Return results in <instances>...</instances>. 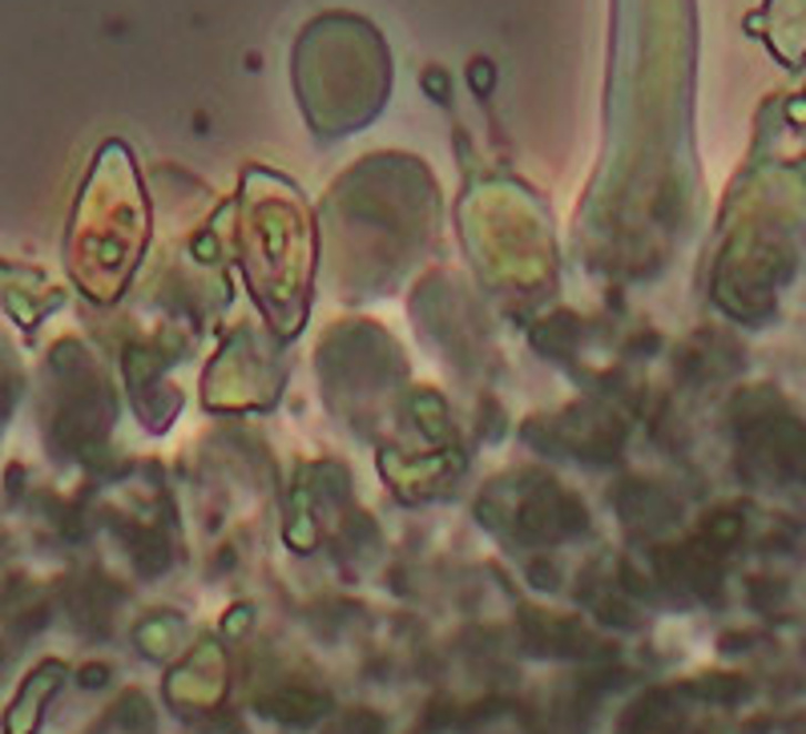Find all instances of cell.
Here are the masks:
<instances>
[{
    "label": "cell",
    "instance_id": "cell-5",
    "mask_svg": "<svg viewBox=\"0 0 806 734\" xmlns=\"http://www.w3.org/2000/svg\"><path fill=\"white\" fill-rule=\"evenodd\" d=\"M105 679H110V670H105V666H85V674H81V682H85V686H101Z\"/></svg>",
    "mask_w": 806,
    "mask_h": 734
},
{
    "label": "cell",
    "instance_id": "cell-2",
    "mask_svg": "<svg viewBox=\"0 0 806 734\" xmlns=\"http://www.w3.org/2000/svg\"><path fill=\"white\" fill-rule=\"evenodd\" d=\"M258 714H266L271 723H283V726H310L315 718L327 714V694L307 686L275 690V694L258 699Z\"/></svg>",
    "mask_w": 806,
    "mask_h": 734
},
{
    "label": "cell",
    "instance_id": "cell-3",
    "mask_svg": "<svg viewBox=\"0 0 806 734\" xmlns=\"http://www.w3.org/2000/svg\"><path fill=\"white\" fill-rule=\"evenodd\" d=\"M537 625H524L532 650L552 657H581L585 650H593V638L581 630L577 622H561V618H532Z\"/></svg>",
    "mask_w": 806,
    "mask_h": 734
},
{
    "label": "cell",
    "instance_id": "cell-4",
    "mask_svg": "<svg viewBox=\"0 0 806 734\" xmlns=\"http://www.w3.org/2000/svg\"><path fill=\"white\" fill-rule=\"evenodd\" d=\"M702 694H706V699H722V702L742 699V694H746V682L726 679V674H714V679H706V690H702Z\"/></svg>",
    "mask_w": 806,
    "mask_h": 734
},
{
    "label": "cell",
    "instance_id": "cell-1",
    "mask_svg": "<svg viewBox=\"0 0 806 734\" xmlns=\"http://www.w3.org/2000/svg\"><path fill=\"white\" fill-rule=\"evenodd\" d=\"M682 731V699L677 690H650L633 702L625 718H621V734H677Z\"/></svg>",
    "mask_w": 806,
    "mask_h": 734
}]
</instances>
